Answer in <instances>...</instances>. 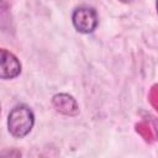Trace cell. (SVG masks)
Listing matches in <instances>:
<instances>
[{"instance_id": "6da1fadb", "label": "cell", "mask_w": 158, "mask_h": 158, "mask_svg": "<svg viewBox=\"0 0 158 158\" xmlns=\"http://www.w3.org/2000/svg\"><path fill=\"white\" fill-rule=\"evenodd\" d=\"M35 125L33 111L25 104L14 106L7 117V130L15 138H23L27 136Z\"/></svg>"}, {"instance_id": "7a4b0ae2", "label": "cell", "mask_w": 158, "mask_h": 158, "mask_svg": "<svg viewBox=\"0 0 158 158\" xmlns=\"http://www.w3.org/2000/svg\"><path fill=\"white\" fill-rule=\"evenodd\" d=\"M72 22L78 32L88 35L95 31L99 23V19L95 9L89 6H79L73 11Z\"/></svg>"}, {"instance_id": "3957f363", "label": "cell", "mask_w": 158, "mask_h": 158, "mask_svg": "<svg viewBox=\"0 0 158 158\" xmlns=\"http://www.w3.org/2000/svg\"><path fill=\"white\" fill-rule=\"evenodd\" d=\"M21 73V63L19 58L10 51L1 48L0 51V78L2 80L14 79Z\"/></svg>"}, {"instance_id": "277c9868", "label": "cell", "mask_w": 158, "mask_h": 158, "mask_svg": "<svg viewBox=\"0 0 158 158\" xmlns=\"http://www.w3.org/2000/svg\"><path fill=\"white\" fill-rule=\"evenodd\" d=\"M52 104L58 112L65 116H75L79 114V105L77 100L67 93H59L53 95Z\"/></svg>"}, {"instance_id": "5b68a950", "label": "cell", "mask_w": 158, "mask_h": 158, "mask_svg": "<svg viewBox=\"0 0 158 158\" xmlns=\"http://www.w3.org/2000/svg\"><path fill=\"white\" fill-rule=\"evenodd\" d=\"M152 122H153V126H154L156 133H157V136H158V118H156V117H152Z\"/></svg>"}, {"instance_id": "8992f818", "label": "cell", "mask_w": 158, "mask_h": 158, "mask_svg": "<svg viewBox=\"0 0 158 158\" xmlns=\"http://www.w3.org/2000/svg\"><path fill=\"white\" fill-rule=\"evenodd\" d=\"M120 1H122V2H130L131 0H120Z\"/></svg>"}, {"instance_id": "52a82bcc", "label": "cell", "mask_w": 158, "mask_h": 158, "mask_svg": "<svg viewBox=\"0 0 158 158\" xmlns=\"http://www.w3.org/2000/svg\"><path fill=\"white\" fill-rule=\"evenodd\" d=\"M156 7H157V12H158V0L156 1Z\"/></svg>"}]
</instances>
